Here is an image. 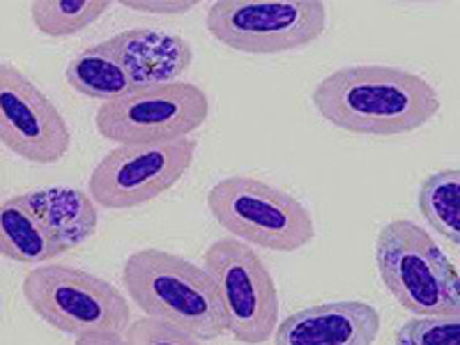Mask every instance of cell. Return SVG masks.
Returning a JSON list of instances; mask_svg holds the SVG:
<instances>
[{"label":"cell","instance_id":"15","mask_svg":"<svg viewBox=\"0 0 460 345\" xmlns=\"http://www.w3.org/2000/svg\"><path fill=\"white\" fill-rule=\"evenodd\" d=\"M65 79L88 100H115L134 90L131 76L122 60L104 42L85 49L67 65Z\"/></svg>","mask_w":460,"mask_h":345},{"label":"cell","instance_id":"20","mask_svg":"<svg viewBox=\"0 0 460 345\" xmlns=\"http://www.w3.org/2000/svg\"><path fill=\"white\" fill-rule=\"evenodd\" d=\"M196 5H199L196 0H122V7L143 14H187Z\"/></svg>","mask_w":460,"mask_h":345},{"label":"cell","instance_id":"4","mask_svg":"<svg viewBox=\"0 0 460 345\" xmlns=\"http://www.w3.org/2000/svg\"><path fill=\"white\" fill-rule=\"evenodd\" d=\"M208 209L233 237L293 253L315 237L314 217L295 196L249 175H230L208 191Z\"/></svg>","mask_w":460,"mask_h":345},{"label":"cell","instance_id":"17","mask_svg":"<svg viewBox=\"0 0 460 345\" xmlns=\"http://www.w3.org/2000/svg\"><path fill=\"white\" fill-rule=\"evenodd\" d=\"M111 7V0H35L31 19L47 37L79 35L100 22Z\"/></svg>","mask_w":460,"mask_h":345},{"label":"cell","instance_id":"7","mask_svg":"<svg viewBox=\"0 0 460 345\" xmlns=\"http://www.w3.org/2000/svg\"><path fill=\"white\" fill-rule=\"evenodd\" d=\"M23 299L40 320L69 336L90 330L125 332L131 306L106 279L72 265H35L22 283Z\"/></svg>","mask_w":460,"mask_h":345},{"label":"cell","instance_id":"13","mask_svg":"<svg viewBox=\"0 0 460 345\" xmlns=\"http://www.w3.org/2000/svg\"><path fill=\"white\" fill-rule=\"evenodd\" d=\"M51 224L32 205L28 194L12 196L0 205V256L19 265H44L65 256Z\"/></svg>","mask_w":460,"mask_h":345},{"label":"cell","instance_id":"18","mask_svg":"<svg viewBox=\"0 0 460 345\" xmlns=\"http://www.w3.org/2000/svg\"><path fill=\"white\" fill-rule=\"evenodd\" d=\"M458 341V315H414L396 332L401 345H456Z\"/></svg>","mask_w":460,"mask_h":345},{"label":"cell","instance_id":"14","mask_svg":"<svg viewBox=\"0 0 460 345\" xmlns=\"http://www.w3.org/2000/svg\"><path fill=\"white\" fill-rule=\"evenodd\" d=\"M28 199L51 224L53 233L67 246V252L88 242L97 233L100 205L85 191L74 187H49L31 191Z\"/></svg>","mask_w":460,"mask_h":345},{"label":"cell","instance_id":"21","mask_svg":"<svg viewBox=\"0 0 460 345\" xmlns=\"http://www.w3.org/2000/svg\"><path fill=\"white\" fill-rule=\"evenodd\" d=\"M76 345H125V332L118 330H90L74 336Z\"/></svg>","mask_w":460,"mask_h":345},{"label":"cell","instance_id":"8","mask_svg":"<svg viewBox=\"0 0 460 345\" xmlns=\"http://www.w3.org/2000/svg\"><path fill=\"white\" fill-rule=\"evenodd\" d=\"M203 265L224 297L228 334L244 345L272 339L279 324V293L256 249L237 237H221L205 249Z\"/></svg>","mask_w":460,"mask_h":345},{"label":"cell","instance_id":"6","mask_svg":"<svg viewBox=\"0 0 460 345\" xmlns=\"http://www.w3.org/2000/svg\"><path fill=\"white\" fill-rule=\"evenodd\" d=\"M208 118L205 90L189 81H168L102 102L94 127L102 138L118 146H162L191 137Z\"/></svg>","mask_w":460,"mask_h":345},{"label":"cell","instance_id":"3","mask_svg":"<svg viewBox=\"0 0 460 345\" xmlns=\"http://www.w3.org/2000/svg\"><path fill=\"white\" fill-rule=\"evenodd\" d=\"M380 281L414 315H458L460 279L430 233L410 219H394L376 240Z\"/></svg>","mask_w":460,"mask_h":345},{"label":"cell","instance_id":"2","mask_svg":"<svg viewBox=\"0 0 460 345\" xmlns=\"http://www.w3.org/2000/svg\"><path fill=\"white\" fill-rule=\"evenodd\" d=\"M122 286L143 314L178 324L203 343L228 334V311L219 286L205 267L178 253L157 246L131 253L122 265Z\"/></svg>","mask_w":460,"mask_h":345},{"label":"cell","instance_id":"19","mask_svg":"<svg viewBox=\"0 0 460 345\" xmlns=\"http://www.w3.org/2000/svg\"><path fill=\"white\" fill-rule=\"evenodd\" d=\"M203 339H199L191 332L182 330L178 324H171L166 320L146 318L131 320L129 327L125 330V345H200Z\"/></svg>","mask_w":460,"mask_h":345},{"label":"cell","instance_id":"16","mask_svg":"<svg viewBox=\"0 0 460 345\" xmlns=\"http://www.w3.org/2000/svg\"><path fill=\"white\" fill-rule=\"evenodd\" d=\"M419 212L430 228L445 235L454 246L460 244V171H438L419 187Z\"/></svg>","mask_w":460,"mask_h":345},{"label":"cell","instance_id":"9","mask_svg":"<svg viewBox=\"0 0 460 345\" xmlns=\"http://www.w3.org/2000/svg\"><path fill=\"white\" fill-rule=\"evenodd\" d=\"M191 137L162 146H118L106 152L88 180V194L102 209H137L171 191L194 164Z\"/></svg>","mask_w":460,"mask_h":345},{"label":"cell","instance_id":"10","mask_svg":"<svg viewBox=\"0 0 460 345\" xmlns=\"http://www.w3.org/2000/svg\"><path fill=\"white\" fill-rule=\"evenodd\" d=\"M0 143L31 164H58L72 147L65 115L22 69L0 65Z\"/></svg>","mask_w":460,"mask_h":345},{"label":"cell","instance_id":"12","mask_svg":"<svg viewBox=\"0 0 460 345\" xmlns=\"http://www.w3.org/2000/svg\"><path fill=\"white\" fill-rule=\"evenodd\" d=\"M106 47L120 58L134 88L178 81L191 63L194 49L180 35L150 28H134L106 40Z\"/></svg>","mask_w":460,"mask_h":345},{"label":"cell","instance_id":"11","mask_svg":"<svg viewBox=\"0 0 460 345\" xmlns=\"http://www.w3.org/2000/svg\"><path fill=\"white\" fill-rule=\"evenodd\" d=\"M380 334L376 306L357 299L297 311L277 324L274 345H371Z\"/></svg>","mask_w":460,"mask_h":345},{"label":"cell","instance_id":"5","mask_svg":"<svg viewBox=\"0 0 460 345\" xmlns=\"http://www.w3.org/2000/svg\"><path fill=\"white\" fill-rule=\"evenodd\" d=\"M205 26L233 51H302L327 31V5L323 0H215Z\"/></svg>","mask_w":460,"mask_h":345},{"label":"cell","instance_id":"1","mask_svg":"<svg viewBox=\"0 0 460 345\" xmlns=\"http://www.w3.org/2000/svg\"><path fill=\"white\" fill-rule=\"evenodd\" d=\"M324 122L359 137H402L439 113V93L419 74L389 65H355L318 81L311 94Z\"/></svg>","mask_w":460,"mask_h":345}]
</instances>
